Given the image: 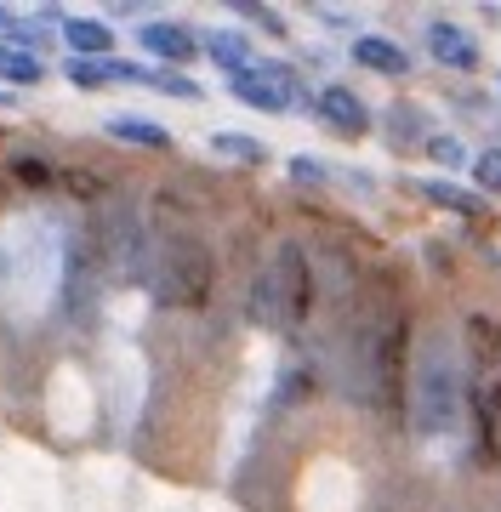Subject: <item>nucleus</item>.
I'll return each instance as SVG.
<instances>
[{"label":"nucleus","mask_w":501,"mask_h":512,"mask_svg":"<svg viewBox=\"0 0 501 512\" xmlns=\"http://www.w3.org/2000/svg\"><path fill=\"white\" fill-rule=\"evenodd\" d=\"M308 302H314L308 256H302V245L285 239V245L268 256V268L257 274V285H251V319L268 325V330H291V325H302Z\"/></svg>","instance_id":"nucleus-2"},{"label":"nucleus","mask_w":501,"mask_h":512,"mask_svg":"<svg viewBox=\"0 0 501 512\" xmlns=\"http://www.w3.org/2000/svg\"><path fill=\"white\" fill-rule=\"evenodd\" d=\"M143 46H149L160 63H194L200 35H194V29H183V23H143Z\"/></svg>","instance_id":"nucleus-8"},{"label":"nucleus","mask_w":501,"mask_h":512,"mask_svg":"<svg viewBox=\"0 0 501 512\" xmlns=\"http://www.w3.org/2000/svg\"><path fill=\"white\" fill-rule=\"evenodd\" d=\"M211 291V256L194 234H171L154 251V296L160 302H200Z\"/></svg>","instance_id":"nucleus-4"},{"label":"nucleus","mask_w":501,"mask_h":512,"mask_svg":"<svg viewBox=\"0 0 501 512\" xmlns=\"http://www.w3.org/2000/svg\"><path fill=\"white\" fill-rule=\"evenodd\" d=\"M462 353H456V336L445 330H427L422 348H416V365H410V427L422 439H450L462 427Z\"/></svg>","instance_id":"nucleus-1"},{"label":"nucleus","mask_w":501,"mask_h":512,"mask_svg":"<svg viewBox=\"0 0 501 512\" xmlns=\"http://www.w3.org/2000/svg\"><path fill=\"white\" fill-rule=\"evenodd\" d=\"M154 86H160V92H171V97H205L188 74H166V69H154Z\"/></svg>","instance_id":"nucleus-19"},{"label":"nucleus","mask_w":501,"mask_h":512,"mask_svg":"<svg viewBox=\"0 0 501 512\" xmlns=\"http://www.w3.org/2000/svg\"><path fill=\"white\" fill-rule=\"evenodd\" d=\"M319 120H325L336 137H359V131H371V109H365V97L348 92V86H325V92H319Z\"/></svg>","instance_id":"nucleus-6"},{"label":"nucleus","mask_w":501,"mask_h":512,"mask_svg":"<svg viewBox=\"0 0 501 512\" xmlns=\"http://www.w3.org/2000/svg\"><path fill=\"white\" fill-rule=\"evenodd\" d=\"M6 103H12V92H0V109H6Z\"/></svg>","instance_id":"nucleus-25"},{"label":"nucleus","mask_w":501,"mask_h":512,"mask_svg":"<svg viewBox=\"0 0 501 512\" xmlns=\"http://www.w3.org/2000/svg\"><path fill=\"white\" fill-rule=\"evenodd\" d=\"M211 148H217V154H228V160H245V165H257L262 154H268V148H262L257 137H245V131H217V137H211Z\"/></svg>","instance_id":"nucleus-15"},{"label":"nucleus","mask_w":501,"mask_h":512,"mask_svg":"<svg viewBox=\"0 0 501 512\" xmlns=\"http://www.w3.org/2000/svg\"><path fill=\"white\" fill-rule=\"evenodd\" d=\"M63 40H69L75 57H109V46H114L109 23H97V18H69L63 23Z\"/></svg>","instance_id":"nucleus-10"},{"label":"nucleus","mask_w":501,"mask_h":512,"mask_svg":"<svg viewBox=\"0 0 501 512\" xmlns=\"http://www.w3.org/2000/svg\"><path fill=\"white\" fill-rule=\"evenodd\" d=\"M291 177H308V183H314V177H325V171H319L314 160H291Z\"/></svg>","instance_id":"nucleus-23"},{"label":"nucleus","mask_w":501,"mask_h":512,"mask_svg":"<svg viewBox=\"0 0 501 512\" xmlns=\"http://www.w3.org/2000/svg\"><path fill=\"white\" fill-rule=\"evenodd\" d=\"M416 194L433 205H445V211H479V200H467L456 183H416Z\"/></svg>","instance_id":"nucleus-16"},{"label":"nucleus","mask_w":501,"mask_h":512,"mask_svg":"<svg viewBox=\"0 0 501 512\" xmlns=\"http://www.w3.org/2000/svg\"><path fill=\"white\" fill-rule=\"evenodd\" d=\"M0 80L6 86H40L46 80V63H40V52H23V46H6L0 40Z\"/></svg>","instance_id":"nucleus-11"},{"label":"nucleus","mask_w":501,"mask_h":512,"mask_svg":"<svg viewBox=\"0 0 501 512\" xmlns=\"http://www.w3.org/2000/svg\"><path fill=\"white\" fill-rule=\"evenodd\" d=\"M427 52L439 57L445 69H479V40L456 29V23H433L427 29Z\"/></svg>","instance_id":"nucleus-7"},{"label":"nucleus","mask_w":501,"mask_h":512,"mask_svg":"<svg viewBox=\"0 0 501 512\" xmlns=\"http://www.w3.org/2000/svg\"><path fill=\"white\" fill-rule=\"evenodd\" d=\"M240 18H257L268 35H285V18H279L274 6H240Z\"/></svg>","instance_id":"nucleus-20"},{"label":"nucleus","mask_w":501,"mask_h":512,"mask_svg":"<svg viewBox=\"0 0 501 512\" xmlns=\"http://www.w3.org/2000/svg\"><path fill=\"white\" fill-rule=\"evenodd\" d=\"M205 52L217 57L228 74H245V69H251V40H245L240 29H211V35H205Z\"/></svg>","instance_id":"nucleus-12"},{"label":"nucleus","mask_w":501,"mask_h":512,"mask_svg":"<svg viewBox=\"0 0 501 512\" xmlns=\"http://www.w3.org/2000/svg\"><path fill=\"white\" fill-rule=\"evenodd\" d=\"M473 183L484 194H501V148H484L479 160H473Z\"/></svg>","instance_id":"nucleus-17"},{"label":"nucleus","mask_w":501,"mask_h":512,"mask_svg":"<svg viewBox=\"0 0 501 512\" xmlns=\"http://www.w3.org/2000/svg\"><path fill=\"white\" fill-rule=\"evenodd\" d=\"M12 29H18V12H12V6H0V40H12Z\"/></svg>","instance_id":"nucleus-24"},{"label":"nucleus","mask_w":501,"mask_h":512,"mask_svg":"<svg viewBox=\"0 0 501 512\" xmlns=\"http://www.w3.org/2000/svg\"><path fill=\"white\" fill-rule=\"evenodd\" d=\"M433 160H439V165H456V160H462V148L450 143V137H433Z\"/></svg>","instance_id":"nucleus-21"},{"label":"nucleus","mask_w":501,"mask_h":512,"mask_svg":"<svg viewBox=\"0 0 501 512\" xmlns=\"http://www.w3.org/2000/svg\"><path fill=\"white\" fill-rule=\"evenodd\" d=\"M353 63H365V69H376V74H410V52L399 46V40H382V35H359L353 40Z\"/></svg>","instance_id":"nucleus-9"},{"label":"nucleus","mask_w":501,"mask_h":512,"mask_svg":"<svg viewBox=\"0 0 501 512\" xmlns=\"http://www.w3.org/2000/svg\"><path fill=\"white\" fill-rule=\"evenodd\" d=\"M12 171H18V177H29V183H46V177H52L40 160H12Z\"/></svg>","instance_id":"nucleus-22"},{"label":"nucleus","mask_w":501,"mask_h":512,"mask_svg":"<svg viewBox=\"0 0 501 512\" xmlns=\"http://www.w3.org/2000/svg\"><path fill=\"white\" fill-rule=\"evenodd\" d=\"M388 137H422V114L399 103V114H388Z\"/></svg>","instance_id":"nucleus-18"},{"label":"nucleus","mask_w":501,"mask_h":512,"mask_svg":"<svg viewBox=\"0 0 501 512\" xmlns=\"http://www.w3.org/2000/svg\"><path fill=\"white\" fill-rule=\"evenodd\" d=\"M228 86H234L240 103H251L262 114H291L302 103V80L285 63H251L245 74H228Z\"/></svg>","instance_id":"nucleus-5"},{"label":"nucleus","mask_w":501,"mask_h":512,"mask_svg":"<svg viewBox=\"0 0 501 512\" xmlns=\"http://www.w3.org/2000/svg\"><path fill=\"white\" fill-rule=\"evenodd\" d=\"M63 74H69L75 86H114L109 57H69V63H63Z\"/></svg>","instance_id":"nucleus-14"},{"label":"nucleus","mask_w":501,"mask_h":512,"mask_svg":"<svg viewBox=\"0 0 501 512\" xmlns=\"http://www.w3.org/2000/svg\"><path fill=\"white\" fill-rule=\"evenodd\" d=\"M109 137H120V143H137V148H171V131H166V126H154V120H131V114L109 120Z\"/></svg>","instance_id":"nucleus-13"},{"label":"nucleus","mask_w":501,"mask_h":512,"mask_svg":"<svg viewBox=\"0 0 501 512\" xmlns=\"http://www.w3.org/2000/svg\"><path fill=\"white\" fill-rule=\"evenodd\" d=\"M348 393L359 404H388V382H393V325L388 319H365L348 336Z\"/></svg>","instance_id":"nucleus-3"}]
</instances>
